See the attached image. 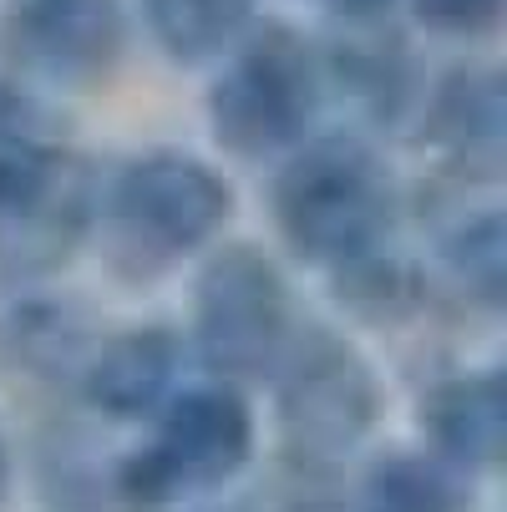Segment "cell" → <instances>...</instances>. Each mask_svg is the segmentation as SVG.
Returning <instances> with one entry per match:
<instances>
[{
    "instance_id": "15",
    "label": "cell",
    "mask_w": 507,
    "mask_h": 512,
    "mask_svg": "<svg viewBox=\"0 0 507 512\" xmlns=\"http://www.w3.org/2000/svg\"><path fill=\"white\" fill-rule=\"evenodd\" d=\"M366 512H462V487L447 472V462L396 452L371 472Z\"/></svg>"
},
{
    "instance_id": "10",
    "label": "cell",
    "mask_w": 507,
    "mask_h": 512,
    "mask_svg": "<svg viewBox=\"0 0 507 512\" xmlns=\"http://www.w3.org/2000/svg\"><path fill=\"white\" fill-rule=\"evenodd\" d=\"M421 127L437 148L467 173L497 178L502 158V82L492 66H457L421 92Z\"/></svg>"
},
{
    "instance_id": "16",
    "label": "cell",
    "mask_w": 507,
    "mask_h": 512,
    "mask_svg": "<svg viewBox=\"0 0 507 512\" xmlns=\"http://www.w3.org/2000/svg\"><path fill=\"white\" fill-rule=\"evenodd\" d=\"M442 264L452 269L467 300H482L487 310L502 305V218L497 208H482L477 218L457 224L442 239Z\"/></svg>"
},
{
    "instance_id": "6",
    "label": "cell",
    "mask_w": 507,
    "mask_h": 512,
    "mask_svg": "<svg viewBox=\"0 0 507 512\" xmlns=\"http://www.w3.org/2000/svg\"><path fill=\"white\" fill-rule=\"evenodd\" d=\"M274 376H284L279 421L300 457H340L371 431L381 406L376 371L345 335L300 330Z\"/></svg>"
},
{
    "instance_id": "4",
    "label": "cell",
    "mask_w": 507,
    "mask_h": 512,
    "mask_svg": "<svg viewBox=\"0 0 507 512\" xmlns=\"http://www.w3.org/2000/svg\"><path fill=\"white\" fill-rule=\"evenodd\" d=\"M295 335L300 320L284 269L249 244L213 249L193 295V345L213 365V376H274Z\"/></svg>"
},
{
    "instance_id": "8",
    "label": "cell",
    "mask_w": 507,
    "mask_h": 512,
    "mask_svg": "<svg viewBox=\"0 0 507 512\" xmlns=\"http://www.w3.org/2000/svg\"><path fill=\"white\" fill-rule=\"evenodd\" d=\"M92 193L36 92L0 87V218Z\"/></svg>"
},
{
    "instance_id": "2",
    "label": "cell",
    "mask_w": 507,
    "mask_h": 512,
    "mask_svg": "<svg viewBox=\"0 0 507 512\" xmlns=\"http://www.w3.org/2000/svg\"><path fill=\"white\" fill-rule=\"evenodd\" d=\"M274 224L284 244L310 264L340 269L371 249H386L396 188L381 153L360 137H310L274 173Z\"/></svg>"
},
{
    "instance_id": "14",
    "label": "cell",
    "mask_w": 507,
    "mask_h": 512,
    "mask_svg": "<svg viewBox=\"0 0 507 512\" xmlns=\"http://www.w3.org/2000/svg\"><path fill=\"white\" fill-rule=\"evenodd\" d=\"M335 284H340V305H350V315L376 320V325H391L421 305V274L396 249H371L340 264Z\"/></svg>"
},
{
    "instance_id": "3",
    "label": "cell",
    "mask_w": 507,
    "mask_h": 512,
    "mask_svg": "<svg viewBox=\"0 0 507 512\" xmlns=\"http://www.w3.org/2000/svg\"><path fill=\"white\" fill-rule=\"evenodd\" d=\"M325 102L320 51L289 26H254L229 56L208 92L213 137L234 158H289L310 142Z\"/></svg>"
},
{
    "instance_id": "12",
    "label": "cell",
    "mask_w": 507,
    "mask_h": 512,
    "mask_svg": "<svg viewBox=\"0 0 507 512\" xmlns=\"http://www.w3.org/2000/svg\"><path fill=\"white\" fill-rule=\"evenodd\" d=\"M92 345L97 340H92L87 320L56 300H26L0 315V371H11V376L82 371Z\"/></svg>"
},
{
    "instance_id": "7",
    "label": "cell",
    "mask_w": 507,
    "mask_h": 512,
    "mask_svg": "<svg viewBox=\"0 0 507 512\" xmlns=\"http://www.w3.org/2000/svg\"><path fill=\"white\" fill-rule=\"evenodd\" d=\"M6 46L31 82L51 92H87L127 56L122 0H16Z\"/></svg>"
},
{
    "instance_id": "9",
    "label": "cell",
    "mask_w": 507,
    "mask_h": 512,
    "mask_svg": "<svg viewBox=\"0 0 507 512\" xmlns=\"http://www.w3.org/2000/svg\"><path fill=\"white\" fill-rule=\"evenodd\" d=\"M178 376H183V340L168 325H132L117 330L112 340H97L77 371L82 396L117 421L163 411L178 396L173 391Z\"/></svg>"
},
{
    "instance_id": "17",
    "label": "cell",
    "mask_w": 507,
    "mask_h": 512,
    "mask_svg": "<svg viewBox=\"0 0 507 512\" xmlns=\"http://www.w3.org/2000/svg\"><path fill=\"white\" fill-rule=\"evenodd\" d=\"M411 16L452 41H477L492 36L502 21V0H411Z\"/></svg>"
},
{
    "instance_id": "11",
    "label": "cell",
    "mask_w": 507,
    "mask_h": 512,
    "mask_svg": "<svg viewBox=\"0 0 507 512\" xmlns=\"http://www.w3.org/2000/svg\"><path fill=\"white\" fill-rule=\"evenodd\" d=\"M502 376L497 371H462L457 381L437 386L421 406L442 462L457 467H492L502 452Z\"/></svg>"
},
{
    "instance_id": "1",
    "label": "cell",
    "mask_w": 507,
    "mask_h": 512,
    "mask_svg": "<svg viewBox=\"0 0 507 512\" xmlns=\"http://www.w3.org/2000/svg\"><path fill=\"white\" fill-rule=\"evenodd\" d=\"M234 213V188L193 153H137L97 188L107 259L122 279H158L203 254Z\"/></svg>"
},
{
    "instance_id": "19",
    "label": "cell",
    "mask_w": 507,
    "mask_h": 512,
    "mask_svg": "<svg viewBox=\"0 0 507 512\" xmlns=\"http://www.w3.org/2000/svg\"><path fill=\"white\" fill-rule=\"evenodd\" d=\"M6 487H11V457H6V442H0V502H6Z\"/></svg>"
},
{
    "instance_id": "5",
    "label": "cell",
    "mask_w": 507,
    "mask_h": 512,
    "mask_svg": "<svg viewBox=\"0 0 507 512\" xmlns=\"http://www.w3.org/2000/svg\"><path fill=\"white\" fill-rule=\"evenodd\" d=\"M249 452L254 416L244 396L229 381L193 386L163 406L153 436L117 467V482L132 502H173L229 482L249 462Z\"/></svg>"
},
{
    "instance_id": "13",
    "label": "cell",
    "mask_w": 507,
    "mask_h": 512,
    "mask_svg": "<svg viewBox=\"0 0 507 512\" xmlns=\"http://www.w3.org/2000/svg\"><path fill=\"white\" fill-rule=\"evenodd\" d=\"M148 36L173 61H224L254 31V0H137Z\"/></svg>"
},
{
    "instance_id": "18",
    "label": "cell",
    "mask_w": 507,
    "mask_h": 512,
    "mask_svg": "<svg viewBox=\"0 0 507 512\" xmlns=\"http://www.w3.org/2000/svg\"><path fill=\"white\" fill-rule=\"evenodd\" d=\"M330 6L340 11V16H350V21H371V16H381L391 0H330Z\"/></svg>"
}]
</instances>
